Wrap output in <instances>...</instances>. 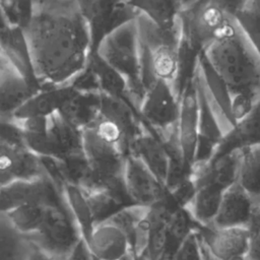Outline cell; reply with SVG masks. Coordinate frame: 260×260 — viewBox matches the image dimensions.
<instances>
[{"label":"cell","mask_w":260,"mask_h":260,"mask_svg":"<svg viewBox=\"0 0 260 260\" xmlns=\"http://www.w3.org/2000/svg\"><path fill=\"white\" fill-rule=\"evenodd\" d=\"M224 189L217 185L205 183L198 186L195 193L184 208L194 222L201 226H209L218 210Z\"/></svg>","instance_id":"cell-23"},{"label":"cell","mask_w":260,"mask_h":260,"mask_svg":"<svg viewBox=\"0 0 260 260\" xmlns=\"http://www.w3.org/2000/svg\"><path fill=\"white\" fill-rule=\"evenodd\" d=\"M174 260H203L202 245L196 228L179 246Z\"/></svg>","instance_id":"cell-33"},{"label":"cell","mask_w":260,"mask_h":260,"mask_svg":"<svg viewBox=\"0 0 260 260\" xmlns=\"http://www.w3.org/2000/svg\"><path fill=\"white\" fill-rule=\"evenodd\" d=\"M257 217H260V199L252 197L236 182L223 191L218 210L210 226L249 228Z\"/></svg>","instance_id":"cell-10"},{"label":"cell","mask_w":260,"mask_h":260,"mask_svg":"<svg viewBox=\"0 0 260 260\" xmlns=\"http://www.w3.org/2000/svg\"><path fill=\"white\" fill-rule=\"evenodd\" d=\"M260 143L241 149L237 183L252 197L260 199Z\"/></svg>","instance_id":"cell-28"},{"label":"cell","mask_w":260,"mask_h":260,"mask_svg":"<svg viewBox=\"0 0 260 260\" xmlns=\"http://www.w3.org/2000/svg\"><path fill=\"white\" fill-rule=\"evenodd\" d=\"M177 132L182 158L189 170L194 160L198 139V96L195 77L187 83L180 94Z\"/></svg>","instance_id":"cell-14"},{"label":"cell","mask_w":260,"mask_h":260,"mask_svg":"<svg viewBox=\"0 0 260 260\" xmlns=\"http://www.w3.org/2000/svg\"><path fill=\"white\" fill-rule=\"evenodd\" d=\"M135 23L141 49V81L144 92L156 80L166 81L174 88L181 46L180 22L175 28L164 29L138 14Z\"/></svg>","instance_id":"cell-3"},{"label":"cell","mask_w":260,"mask_h":260,"mask_svg":"<svg viewBox=\"0 0 260 260\" xmlns=\"http://www.w3.org/2000/svg\"><path fill=\"white\" fill-rule=\"evenodd\" d=\"M26 260H56L53 257H51L50 255L46 254L45 252L39 250V249H35L34 252L28 256V258Z\"/></svg>","instance_id":"cell-36"},{"label":"cell","mask_w":260,"mask_h":260,"mask_svg":"<svg viewBox=\"0 0 260 260\" xmlns=\"http://www.w3.org/2000/svg\"><path fill=\"white\" fill-rule=\"evenodd\" d=\"M8 65L6 64V62L4 61V59L1 57V55H0V74L2 73V71L7 67Z\"/></svg>","instance_id":"cell-39"},{"label":"cell","mask_w":260,"mask_h":260,"mask_svg":"<svg viewBox=\"0 0 260 260\" xmlns=\"http://www.w3.org/2000/svg\"><path fill=\"white\" fill-rule=\"evenodd\" d=\"M39 89L7 66L0 74V121H10Z\"/></svg>","instance_id":"cell-18"},{"label":"cell","mask_w":260,"mask_h":260,"mask_svg":"<svg viewBox=\"0 0 260 260\" xmlns=\"http://www.w3.org/2000/svg\"><path fill=\"white\" fill-rule=\"evenodd\" d=\"M148 212L149 207L137 204H130L121 208L103 223H108L118 229L126 237L130 247V243L134 237L136 230L138 229L141 221L146 218Z\"/></svg>","instance_id":"cell-31"},{"label":"cell","mask_w":260,"mask_h":260,"mask_svg":"<svg viewBox=\"0 0 260 260\" xmlns=\"http://www.w3.org/2000/svg\"><path fill=\"white\" fill-rule=\"evenodd\" d=\"M37 1H39V0H35V2H37Z\"/></svg>","instance_id":"cell-41"},{"label":"cell","mask_w":260,"mask_h":260,"mask_svg":"<svg viewBox=\"0 0 260 260\" xmlns=\"http://www.w3.org/2000/svg\"><path fill=\"white\" fill-rule=\"evenodd\" d=\"M201 54L224 84L237 123L259 105V47L248 39L233 18L222 34Z\"/></svg>","instance_id":"cell-2"},{"label":"cell","mask_w":260,"mask_h":260,"mask_svg":"<svg viewBox=\"0 0 260 260\" xmlns=\"http://www.w3.org/2000/svg\"><path fill=\"white\" fill-rule=\"evenodd\" d=\"M84 194L90 210L93 228L105 222L121 208L132 204L125 187L84 192Z\"/></svg>","instance_id":"cell-24"},{"label":"cell","mask_w":260,"mask_h":260,"mask_svg":"<svg viewBox=\"0 0 260 260\" xmlns=\"http://www.w3.org/2000/svg\"><path fill=\"white\" fill-rule=\"evenodd\" d=\"M124 186L132 204L151 207L159 202L167 190L162 183L135 156L128 154L123 173Z\"/></svg>","instance_id":"cell-12"},{"label":"cell","mask_w":260,"mask_h":260,"mask_svg":"<svg viewBox=\"0 0 260 260\" xmlns=\"http://www.w3.org/2000/svg\"><path fill=\"white\" fill-rule=\"evenodd\" d=\"M35 247L56 260H64L82 239L64 200L46 205L40 229L27 237Z\"/></svg>","instance_id":"cell-6"},{"label":"cell","mask_w":260,"mask_h":260,"mask_svg":"<svg viewBox=\"0 0 260 260\" xmlns=\"http://www.w3.org/2000/svg\"><path fill=\"white\" fill-rule=\"evenodd\" d=\"M126 3L160 28L172 29L179 25L182 9L176 0H126Z\"/></svg>","instance_id":"cell-25"},{"label":"cell","mask_w":260,"mask_h":260,"mask_svg":"<svg viewBox=\"0 0 260 260\" xmlns=\"http://www.w3.org/2000/svg\"><path fill=\"white\" fill-rule=\"evenodd\" d=\"M85 19L93 53L101 40L120 25L134 20L138 12L125 0H75Z\"/></svg>","instance_id":"cell-9"},{"label":"cell","mask_w":260,"mask_h":260,"mask_svg":"<svg viewBox=\"0 0 260 260\" xmlns=\"http://www.w3.org/2000/svg\"><path fill=\"white\" fill-rule=\"evenodd\" d=\"M92 257H93V256H92ZM93 260H96V259L93 257ZM118 260H134V256H133V254L130 252V253L126 254L125 256H123L122 258H120V259H118Z\"/></svg>","instance_id":"cell-38"},{"label":"cell","mask_w":260,"mask_h":260,"mask_svg":"<svg viewBox=\"0 0 260 260\" xmlns=\"http://www.w3.org/2000/svg\"><path fill=\"white\" fill-rule=\"evenodd\" d=\"M101 106V92L79 91L63 105L59 113L79 130L87 128L98 117Z\"/></svg>","instance_id":"cell-22"},{"label":"cell","mask_w":260,"mask_h":260,"mask_svg":"<svg viewBox=\"0 0 260 260\" xmlns=\"http://www.w3.org/2000/svg\"><path fill=\"white\" fill-rule=\"evenodd\" d=\"M134 260H149V258H148L147 254L145 253V254H142V255H140V256L134 257Z\"/></svg>","instance_id":"cell-40"},{"label":"cell","mask_w":260,"mask_h":260,"mask_svg":"<svg viewBox=\"0 0 260 260\" xmlns=\"http://www.w3.org/2000/svg\"><path fill=\"white\" fill-rule=\"evenodd\" d=\"M46 204L41 202H27L4 213L12 228L26 237L35 234L41 226Z\"/></svg>","instance_id":"cell-30"},{"label":"cell","mask_w":260,"mask_h":260,"mask_svg":"<svg viewBox=\"0 0 260 260\" xmlns=\"http://www.w3.org/2000/svg\"><path fill=\"white\" fill-rule=\"evenodd\" d=\"M179 111L180 98L173 86L166 81L156 80L145 90L138 115L146 128L164 142L178 135Z\"/></svg>","instance_id":"cell-8"},{"label":"cell","mask_w":260,"mask_h":260,"mask_svg":"<svg viewBox=\"0 0 260 260\" xmlns=\"http://www.w3.org/2000/svg\"><path fill=\"white\" fill-rule=\"evenodd\" d=\"M64 260H93L86 242L81 239Z\"/></svg>","instance_id":"cell-35"},{"label":"cell","mask_w":260,"mask_h":260,"mask_svg":"<svg viewBox=\"0 0 260 260\" xmlns=\"http://www.w3.org/2000/svg\"><path fill=\"white\" fill-rule=\"evenodd\" d=\"M94 53L124 79L138 112L144 89L141 81V49L135 19L105 36Z\"/></svg>","instance_id":"cell-4"},{"label":"cell","mask_w":260,"mask_h":260,"mask_svg":"<svg viewBox=\"0 0 260 260\" xmlns=\"http://www.w3.org/2000/svg\"><path fill=\"white\" fill-rule=\"evenodd\" d=\"M86 244L96 260H118L130 253L126 237L108 223L95 225Z\"/></svg>","instance_id":"cell-21"},{"label":"cell","mask_w":260,"mask_h":260,"mask_svg":"<svg viewBox=\"0 0 260 260\" xmlns=\"http://www.w3.org/2000/svg\"><path fill=\"white\" fill-rule=\"evenodd\" d=\"M62 197L82 239L87 243L93 230V222L84 192L77 186L67 184L63 190Z\"/></svg>","instance_id":"cell-29"},{"label":"cell","mask_w":260,"mask_h":260,"mask_svg":"<svg viewBox=\"0 0 260 260\" xmlns=\"http://www.w3.org/2000/svg\"><path fill=\"white\" fill-rule=\"evenodd\" d=\"M41 87L70 83L93 54L88 25L75 0H39L23 27Z\"/></svg>","instance_id":"cell-1"},{"label":"cell","mask_w":260,"mask_h":260,"mask_svg":"<svg viewBox=\"0 0 260 260\" xmlns=\"http://www.w3.org/2000/svg\"><path fill=\"white\" fill-rule=\"evenodd\" d=\"M0 55L6 64L29 84L41 88L34 72L23 27L9 24L0 27Z\"/></svg>","instance_id":"cell-16"},{"label":"cell","mask_w":260,"mask_h":260,"mask_svg":"<svg viewBox=\"0 0 260 260\" xmlns=\"http://www.w3.org/2000/svg\"><path fill=\"white\" fill-rule=\"evenodd\" d=\"M233 17L212 0H198L181 11V40L193 52L202 53L226 28Z\"/></svg>","instance_id":"cell-7"},{"label":"cell","mask_w":260,"mask_h":260,"mask_svg":"<svg viewBox=\"0 0 260 260\" xmlns=\"http://www.w3.org/2000/svg\"><path fill=\"white\" fill-rule=\"evenodd\" d=\"M88 66L96 77L99 88L102 93L123 100L135 109L124 79L114 69L107 65L96 53L91 55Z\"/></svg>","instance_id":"cell-27"},{"label":"cell","mask_w":260,"mask_h":260,"mask_svg":"<svg viewBox=\"0 0 260 260\" xmlns=\"http://www.w3.org/2000/svg\"><path fill=\"white\" fill-rule=\"evenodd\" d=\"M259 19L260 0H248L246 5L234 16L239 28L257 47H259Z\"/></svg>","instance_id":"cell-32"},{"label":"cell","mask_w":260,"mask_h":260,"mask_svg":"<svg viewBox=\"0 0 260 260\" xmlns=\"http://www.w3.org/2000/svg\"><path fill=\"white\" fill-rule=\"evenodd\" d=\"M36 249L31 241L15 231L0 213V260H26Z\"/></svg>","instance_id":"cell-26"},{"label":"cell","mask_w":260,"mask_h":260,"mask_svg":"<svg viewBox=\"0 0 260 260\" xmlns=\"http://www.w3.org/2000/svg\"><path fill=\"white\" fill-rule=\"evenodd\" d=\"M75 91L76 89L70 83L55 86H43L21 106L12 120L20 121L48 117L59 112Z\"/></svg>","instance_id":"cell-17"},{"label":"cell","mask_w":260,"mask_h":260,"mask_svg":"<svg viewBox=\"0 0 260 260\" xmlns=\"http://www.w3.org/2000/svg\"><path fill=\"white\" fill-rule=\"evenodd\" d=\"M257 143H260L259 105L221 136L210 160Z\"/></svg>","instance_id":"cell-20"},{"label":"cell","mask_w":260,"mask_h":260,"mask_svg":"<svg viewBox=\"0 0 260 260\" xmlns=\"http://www.w3.org/2000/svg\"><path fill=\"white\" fill-rule=\"evenodd\" d=\"M128 154L137 157L160 183L165 184L170 158L161 141L146 126L130 144Z\"/></svg>","instance_id":"cell-19"},{"label":"cell","mask_w":260,"mask_h":260,"mask_svg":"<svg viewBox=\"0 0 260 260\" xmlns=\"http://www.w3.org/2000/svg\"><path fill=\"white\" fill-rule=\"evenodd\" d=\"M40 156L24 143L0 140V188L18 180H34L44 176Z\"/></svg>","instance_id":"cell-11"},{"label":"cell","mask_w":260,"mask_h":260,"mask_svg":"<svg viewBox=\"0 0 260 260\" xmlns=\"http://www.w3.org/2000/svg\"><path fill=\"white\" fill-rule=\"evenodd\" d=\"M249 244L245 260H259V217L249 225Z\"/></svg>","instance_id":"cell-34"},{"label":"cell","mask_w":260,"mask_h":260,"mask_svg":"<svg viewBox=\"0 0 260 260\" xmlns=\"http://www.w3.org/2000/svg\"><path fill=\"white\" fill-rule=\"evenodd\" d=\"M202 242L216 260H245L249 244L248 228L215 229L196 224Z\"/></svg>","instance_id":"cell-15"},{"label":"cell","mask_w":260,"mask_h":260,"mask_svg":"<svg viewBox=\"0 0 260 260\" xmlns=\"http://www.w3.org/2000/svg\"><path fill=\"white\" fill-rule=\"evenodd\" d=\"M61 200L62 195L46 175L34 180H18L0 188V213L27 202L48 205Z\"/></svg>","instance_id":"cell-13"},{"label":"cell","mask_w":260,"mask_h":260,"mask_svg":"<svg viewBox=\"0 0 260 260\" xmlns=\"http://www.w3.org/2000/svg\"><path fill=\"white\" fill-rule=\"evenodd\" d=\"M176 1L179 3L181 9L184 10V9L189 8V7L192 6L193 4H195L198 0H176Z\"/></svg>","instance_id":"cell-37"},{"label":"cell","mask_w":260,"mask_h":260,"mask_svg":"<svg viewBox=\"0 0 260 260\" xmlns=\"http://www.w3.org/2000/svg\"><path fill=\"white\" fill-rule=\"evenodd\" d=\"M13 121L21 130L24 145L38 156L63 159L83 152L81 130L59 112L45 118Z\"/></svg>","instance_id":"cell-5"}]
</instances>
